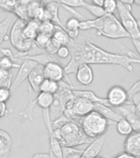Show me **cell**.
<instances>
[{
	"mask_svg": "<svg viewBox=\"0 0 140 158\" xmlns=\"http://www.w3.org/2000/svg\"><path fill=\"white\" fill-rule=\"evenodd\" d=\"M69 45H72L73 50L71 51L70 60L64 67L66 76L75 73L79 65L83 64L117 65L123 67L129 72L134 70V64H140V59L136 56L111 53L97 46L90 40H84L81 43H75L73 40Z\"/></svg>",
	"mask_w": 140,
	"mask_h": 158,
	"instance_id": "1",
	"label": "cell"
},
{
	"mask_svg": "<svg viewBox=\"0 0 140 158\" xmlns=\"http://www.w3.org/2000/svg\"><path fill=\"white\" fill-rule=\"evenodd\" d=\"M94 29L98 35L106 37L110 40H120L130 38V35L124 28L120 20L114 14L105 16L94 20L81 21L80 30L88 31Z\"/></svg>",
	"mask_w": 140,
	"mask_h": 158,
	"instance_id": "2",
	"label": "cell"
},
{
	"mask_svg": "<svg viewBox=\"0 0 140 158\" xmlns=\"http://www.w3.org/2000/svg\"><path fill=\"white\" fill-rule=\"evenodd\" d=\"M54 133L63 147L75 148L77 146L92 142L91 139L84 134L80 122L78 123L71 118H69L61 127L54 129Z\"/></svg>",
	"mask_w": 140,
	"mask_h": 158,
	"instance_id": "3",
	"label": "cell"
},
{
	"mask_svg": "<svg viewBox=\"0 0 140 158\" xmlns=\"http://www.w3.org/2000/svg\"><path fill=\"white\" fill-rule=\"evenodd\" d=\"M110 123L108 119L96 110L91 111L80 119V125L84 134L91 140L104 136Z\"/></svg>",
	"mask_w": 140,
	"mask_h": 158,
	"instance_id": "4",
	"label": "cell"
},
{
	"mask_svg": "<svg viewBox=\"0 0 140 158\" xmlns=\"http://www.w3.org/2000/svg\"><path fill=\"white\" fill-rule=\"evenodd\" d=\"M27 22L24 20L17 18L12 24L10 32V41L11 44L17 51L19 54H26L30 50L36 46L34 40L26 39L23 34L24 28L26 27Z\"/></svg>",
	"mask_w": 140,
	"mask_h": 158,
	"instance_id": "5",
	"label": "cell"
},
{
	"mask_svg": "<svg viewBox=\"0 0 140 158\" xmlns=\"http://www.w3.org/2000/svg\"><path fill=\"white\" fill-rule=\"evenodd\" d=\"M132 7L125 6L118 2V12L121 18V22L124 28L128 32L132 40H140V27L138 20L135 19L131 12Z\"/></svg>",
	"mask_w": 140,
	"mask_h": 158,
	"instance_id": "6",
	"label": "cell"
},
{
	"mask_svg": "<svg viewBox=\"0 0 140 158\" xmlns=\"http://www.w3.org/2000/svg\"><path fill=\"white\" fill-rule=\"evenodd\" d=\"M128 91H126L123 86L115 85L109 89L106 99L108 101L109 105L111 107H119L125 104L128 101H129Z\"/></svg>",
	"mask_w": 140,
	"mask_h": 158,
	"instance_id": "7",
	"label": "cell"
},
{
	"mask_svg": "<svg viewBox=\"0 0 140 158\" xmlns=\"http://www.w3.org/2000/svg\"><path fill=\"white\" fill-rule=\"evenodd\" d=\"M37 65H38V64H37L36 62L29 60V59H25L24 61L22 62V64H21L19 70L17 72V76H16L15 79L13 80V84H12V87L11 89V91H16L23 83V81L26 79L28 78L30 73H32V70Z\"/></svg>",
	"mask_w": 140,
	"mask_h": 158,
	"instance_id": "8",
	"label": "cell"
},
{
	"mask_svg": "<svg viewBox=\"0 0 140 158\" xmlns=\"http://www.w3.org/2000/svg\"><path fill=\"white\" fill-rule=\"evenodd\" d=\"M45 77L53 81H60L66 77L64 67L60 62H50L44 65Z\"/></svg>",
	"mask_w": 140,
	"mask_h": 158,
	"instance_id": "9",
	"label": "cell"
},
{
	"mask_svg": "<svg viewBox=\"0 0 140 158\" xmlns=\"http://www.w3.org/2000/svg\"><path fill=\"white\" fill-rule=\"evenodd\" d=\"M59 6H60V4L59 2H55V1H51V2H48V3L45 5V13L43 21H51L56 26H59V27H61L62 29L66 31L65 26L63 25V23L59 19Z\"/></svg>",
	"mask_w": 140,
	"mask_h": 158,
	"instance_id": "10",
	"label": "cell"
},
{
	"mask_svg": "<svg viewBox=\"0 0 140 158\" xmlns=\"http://www.w3.org/2000/svg\"><path fill=\"white\" fill-rule=\"evenodd\" d=\"M124 150L140 158V131H134L127 137L124 143Z\"/></svg>",
	"mask_w": 140,
	"mask_h": 158,
	"instance_id": "11",
	"label": "cell"
},
{
	"mask_svg": "<svg viewBox=\"0 0 140 158\" xmlns=\"http://www.w3.org/2000/svg\"><path fill=\"white\" fill-rule=\"evenodd\" d=\"M76 79L78 83L83 86H89L94 80L93 70L90 64H83L79 65L75 73Z\"/></svg>",
	"mask_w": 140,
	"mask_h": 158,
	"instance_id": "12",
	"label": "cell"
},
{
	"mask_svg": "<svg viewBox=\"0 0 140 158\" xmlns=\"http://www.w3.org/2000/svg\"><path fill=\"white\" fill-rule=\"evenodd\" d=\"M45 74H44V66L38 64L36 68L32 71L28 77V83L32 91L35 93H39L40 87L41 85L42 81L45 80Z\"/></svg>",
	"mask_w": 140,
	"mask_h": 158,
	"instance_id": "13",
	"label": "cell"
},
{
	"mask_svg": "<svg viewBox=\"0 0 140 158\" xmlns=\"http://www.w3.org/2000/svg\"><path fill=\"white\" fill-rule=\"evenodd\" d=\"M105 141H106L105 136H101L100 138L93 139L91 143H89L88 147L83 151V156L84 158L97 157L102 150Z\"/></svg>",
	"mask_w": 140,
	"mask_h": 158,
	"instance_id": "14",
	"label": "cell"
},
{
	"mask_svg": "<svg viewBox=\"0 0 140 158\" xmlns=\"http://www.w3.org/2000/svg\"><path fill=\"white\" fill-rule=\"evenodd\" d=\"M94 110L97 111L98 113L101 114V115L105 117L106 119H108L109 121L114 122L116 123L123 118V117L121 114H119L111 106H106L103 104H95Z\"/></svg>",
	"mask_w": 140,
	"mask_h": 158,
	"instance_id": "15",
	"label": "cell"
},
{
	"mask_svg": "<svg viewBox=\"0 0 140 158\" xmlns=\"http://www.w3.org/2000/svg\"><path fill=\"white\" fill-rule=\"evenodd\" d=\"M12 139L7 132L0 129V158H7L11 152Z\"/></svg>",
	"mask_w": 140,
	"mask_h": 158,
	"instance_id": "16",
	"label": "cell"
},
{
	"mask_svg": "<svg viewBox=\"0 0 140 158\" xmlns=\"http://www.w3.org/2000/svg\"><path fill=\"white\" fill-rule=\"evenodd\" d=\"M54 1L59 2L60 6L64 7L65 9L72 12L74 15V17H78L79 19H83V17L78 14L74 8V7H83L84 8V7L87 3L85 0H54Z\"/></svg>",
	"mask_w": 140,
	"mask_h": 158,
	"instance_id": "17",
	"label": "cell"
},
{
	"mask_svg": "<svg viewBox=\"0 0 140 158\" xmlns=\"http://www.w3.org/2000/svg\"><path fill=\"white\" fill-rule=\"evenodd\" d=\"M73 94L75 97H83V98H85L87 100H88L94 104L99 103V104H103V105H106V106H109L108 101L107 99L101 98L94 93L93 91H87V90H76V89H74L73 90Z\"/></svg>",
	"mask_w": 140,
	"mask_h": 158,
	"instance_id": "18",
	"label": "cell"
},
{
	"mask_svg": "<svg viewBox=\"0 0 140 158\" xmlns=\"http://www.w3.org/2000/svg\"><path fill=\"white\" fill-rule=\"evenodd\" d=\"M32 89L31 86L28 85V103L24 110L22 111L19 114V116L23 119H27V120H32L33 119V110H34L35 106H36V98H32Z\"/></svg>",
	"mask_w": 140,
	"mask_h": 158,
	"instance_id": "19",
	"label": "cell"
},
{
	"mask_svg": "<svg viewBox=\"0 0 140 158\" xmlns=\"http://www.w3.org/2000/svg\"><path fill=\"white\" fill-rule=\"evenodd\" d=\"M40 22L38 20L31 19L27 22L26 27L24 28V36L26 39L35 40L38 33L40 32Z\"/></svg>",
	"mask_w": 140,
	"mask_h": 158,
	"instance_id": "20",
	"label": "cell"
},
{
	"mask_svg": "<svg viewBox=\"0 0 140 158\" xmlns=\"http://www.w3.org/2000/svg\"><path fill=\"white\" fill-rule=\"evenodd\" d=\"M36 106L42 109V110H50L54 101V95L48 92H39L36 97Z\"/></svg>",
	"mask_w": 140,
	"mask_h": 158,
	"instance_id": "21",
	"label": "cell"
},
{
	"mask_svg": "<svg viewBox=\"0 0 140 158\" xmlns=\"http://www.w3.org/2000/svg\"><path fill=\"white\" fill-rule=\"evenodd\" d=\"M80 24L81 21L76 17H73L67 20L65 24L66 32L72 40L76 39L79 35V30H80Z\"/></svg>",
	"mask_w": 140,
	"mask_h": 158,
	"instance_id": "22",
	"label": "cell"
},
{
	"mask_svg": "<svg viewBox=\"0 0 140 158\" xmlns=\"http://www.w3.org/2000/svg\"><path fill=\"white\" fill-rule=\"evenodd\" d=\"M52 38L56 40L60 45H68L71 44L72 41L74 40H72L66 31H64V29H62L61 27H59V26H56L55 31L52 35Z\"/></svg>",
	"mask_w": 140,
	"mask_h": 158,
	"instance_id": "23",
	"label": "cell"
},
{
	"mask_svg": "<svg viewBox=\"0 0 140 158\" xmlns=\"http://www.w3.org/2000/svg\"><path fill=\"white\" fill-rule=\"evenodd\" d=\"M59 88H60L59 82L45 78V80L42 81L41 85H40V92L42 91V92H48V93L55 95L59 91Z\"/></svg>",
	"mask_w": 140,
	"mask_h": 158,
	"instance_id": "24",
	"label": "cell"
},
{
	"mask_svg": "<svg viewBox=\"0 0 140 158\" xmlns=\"http://www.w3.org/2000/svg\"><path fill=\"white\" fill-rule=\"evenodd\" d=\"M116 130L121 135L127 136V137L134 132L130 123L125 118L116 123Z\"/></svg>",
	"mask_w": 140,
	"mask_h": 158,
	"instance_id": "25",
	"label": "cell"
},
{
	"mask_svg": "<svg viewBox=\"0 0 140 158\" xmlns=\"http://www.w3.org/2000/svg\"><path fill=\"white\" fill-rule=\"evenodd\" d=\"M12 25V18L11 17H6L3 21L0 22V49L1 44L3 41H6L8 40L7 38V32Z\"/></svg>",
	"mask_w": 140,
	"mask_h": 158,
	"instance_id": "26",
	"label": "cell"
},
{
	"mask_svg": "<svg viewBox=\"0 0 140 158\" xmlns=\"http://www.w3.org/2000/svg\"><path fill=\"white\" fill-rule=\"evenodd\" d=\"M15 59L8 58V57L2 56L0 58V68L10 71L12 69H19L21 64H17L14 61Z\"/></svg>",
	"mask_w": 140,
	"mask_h": 158,
	"instance_id": "27",
	"label": "cell"
},
{
	"mask_svg": "<svg viewBox=\"0 0 140 158\" xmlns=\"http://www.w3.org/2000/svg\"><path fill=\"white\" fill-rule=\"evenodd\" d=\"M64 158H84L83 156V150H78L75 148L63 147Z\"/></svg>",
	"mask_w": 140,
	"mask_h": 158,
	"instance_id": "28",
	"label": "cell"
},
{
	"mask_svg": "<svg viewBox=\"0 0 140 158\" xmlns=\"http://www.w3.org/2000/svg\"><path fill=\"white\" fill-rule=\"evenodd\" d=\"M85 9H87L92 16L96 17V18H99L105 16L106 14V12H105V10L102 7H98L96 5H93L92 3H87L86 6L84 7Z\"/></svg>",
	"mask_w": 140,
	"mask_h": 158,
	"instance_id": "29",
	"label": "cell"
},
{
	"mask_svg": "<svg viewBox=\"0 0 140 158\" xmlns=\"http://www.w3.org/2000/svg\"><path fill=\"white\" fill-rule=\"evenodd\" d=\"M18 3L19 0H0V8L5 12L13 13Z\"/></svg>",
	"mask_w": 140,
	"mask_h": 158,
	"instance_id": "30",
	"label": "cell"
},
{
	"mask_svg": "<svg viewBox=\"0 0 140 158\" xmlns=\"http://www.w3.org/2000/svg\"><path fill=\"white\" fill-rule=\"evenodd\" d=\"M52 35L48 34H45V33H41V32H39L38 35H36V37L35 38V43L36 44V46L40 49H42L45 50V47L46 46L47 43L49 42V40H50Z\"/></svg>",
	"mask_w": 140,
	"mask_h": 158,
	"instance_id": "31",
	"label": "cell"
},
{
	"mask_svg": "<svg viewBox=\"0 0 140 158\" xmlns=\"http://www.w3.org/2000/svg\"><path fill=\"white\" fill-rule=\"evenodd\" d=\"M55 28H56V25L51 21H42L40 22V32L52 35L55 31Z\"/></svg>",
	"mask_w": 140,
	"mask_h": 158,
	"instance_id": "32",
	"label": "cell"
},
{
	"mask_svg": "<svg viewBox=\"0 0 140 158\" xmlns=\"http://www.w3.org/2000/svg\"><path fill=\"white\" fill-rule=\"evenodd\" d=\"M106 14H115L118 10V1L117 0H105L103 7Z\"/></svg>",
	"mask_w": 140,
	"mask_h": 158,
	"instance_id": "33",
	"label": "cell"
},
{
	"mask_svg": "<svg viewBox=\"0 0 140 158\" xmlns=\"http://www.w3.org/2000/svg\"><path fill=\"white\" fill-rule=\"evenodd\" d=\"M60 46H61V45H60L55 40L53 39L51 36V38H50V40H49V42L47 43L46 46L45 47V51L46 52V53H48V54L54 55V54H56L57 51H58V49H59V47Z\"/></svg>",
	"mask_w": 140,
	"mask_h": 158,
	"instance_id": "34",
	"label": "cell"
},
{
	"mask_svg": "<svg viewBox=\"0 0 140 158\" xmlns=\"http://www.w3.org/2000/svg\"><path fill=\"white\" fill-rule=\"evenodd\" d=\"M125 118L130 123L134 128V131H136V132L140 131V115H138L137 112L131 114Z\"/></svg>",
	"mask_w": 140,
	"mask_h": 158,
	"instance_id": "35",
	"label": "cell"
},
{
	"mask_svg": "<svg viewBox=\"0 0 140 158\" xmlns=\"http://www.w3.org/2000/svg\"><path fill=\"white\" fill-rule=\"evenodd\" d=\"M56 56L58 57V59H67L68 57L71 56V50L68 45H62L59 47V49H58V51L56 53Z\"/></svg>",
	"mask_w": 140,
	"mask_h": 158,
	"instance_id": "36",
	"label": "cell"
},
{
	"mask_svg": "<svg viewBox=\"0 0 140 158\" xmlns=\"http://www.w3.org/2000/svg\"><path fill=\"white\" fill-rule=\"evenodd\" d=\"M12 84H13V80H12V73H10L4 79H2V81H0V87L1 88H7V89H12Z\"/></svg>",
	"mask_w": 140,
	"mask_h": 158,
	"instance_id": "37",
	"label": "cell"
},
{
	"mask_svg": "<svg viewBox=\"0 0 140 158\" xmlns=\"http://www.w3.org/2000/svg\"><path fill=\"white\" fill-rule=\"evenodd\" d=\"M11 92H12V91L10 89L1 88L0 87V102L6 103L11 97Z\"/></svg>",
	"mask_w": 140,
	"mask_h": 158,
	"instance_id": "38",
	"label": "cell"
},
{
	"mask_svg": "<svg viewBox=\"0 0 140 158\" xmlns=\"http://www.w3.org/2000/svg\"><path fill=\"white\" fill-rule=\"evenodd\" d=\"M131 101L134 103V105L135 106L137 114L138 115H140V91L134 94L133 96H131Z\"/></svg>",
	"mask_w": 140,
	"mask_h": 158,
	"instance_id": "39",
	"label": "cell"
},
{
	"mask_svg": "<svg viewBox=\"0 0 140 158\" xmlns=\"http://www.w3.org/2000/svg\"><path fill=\"white\" fill-rule=\"evenodd\" d=\"M140 91V79L138 81H137L135 83L132 85L130 88L128 90V93H129V96H132L134 94L137 93V92H139Z\"/></svg>",
	"mask_w": 140,
	"mask_h": 158,
	"instance_id": "40",
	"label": "cell"
},
{
	"mask_svg": "<svg viewBox=\"0 0 140 158\" xmlns=\"http://www.w3.org/2000/svg\"><path fill=\"white\" fill-rule=\"evenodd\" d=\"M0 53L2 54V56H6L8 57V58H11V59H15L14 54L12 53V51L10 49H7V48H1L0 49Z\"/></svg>",
	"mask_w": 140,
	"mask_h": 158,
	"instance_id": "41",
	"label": "cell"
},
{
	"mask_svg": "<svg viewBox=\"0 0 140 158\" xmlns=\"http://www.w3.org/2000/svg\"><path fill=\"white\" fill-rule=\"evenodd\" d=\"M9 112L7 107V105L4 102H0V115L1 117H4Z\"/></svg>",
	"mask_w": 140,
	"mask_h": 158,
	"instance_id": "42",
	"label": "cell"
},
{
	"mask_svg": "<svg viewBox=\"0 0 140 158\" xmlns=\"http://www.w3.org/2000/svg\"><path fill=\"white\" fill-rule=\"evenodd\" d=\"M114 158H137L136 156H134V155L130 154V153H128L125 152L123 153H121V154H119L116 156V157Z\"/></svg>",
	"mask_w": 140,
	"mask_h": 158,
	"instance_id": "43",
	"label": "cell"
},
{
	"mask_svg": "<svg viewBox=\"0 0 140 158\" xmlns=\"http://www.w3.org/2000/svg\"><path fill=\"white\" fill-rule=\"evenodd\" d=\"M31 158H50V154L49 153H36L32 156Z\"/></svg>",
	"mask_w": 140,
	"mask_h": 158,
	"instance_id": "44",
	"label": "cell"
},
{
	"mask_svg": "<svg viewBox=\"0 0 140 158\" xmlns=\"http://www.w3.org/2000/svg\"><path fill=\"white\" fill-rule=\"evenodd\" d=\"M119 2H121L125 6H129V7H132V5L135 2L136 0H117Z\"/></svg>",
	"mask_w": 140,
	"mask_h": 158,
	"instance_id": "45",
	"label": "cell"
},
{
	"mask_svg": "<svg viewBox=\"0 0 140 158\" xmlns=\"http://www.w3.org/2000/svg\"><path fill=\"white\" fill-rule=\"evenodd\" d=\"M10 73V71H7L5 69L0 68V81H2V79H4Z\"/></svg>",
	"mask_w": 140,
	"mask_h": 158,
	"instance_id": "46",
	"label": "cell"
},
{
	"mask_svg": "<svg viewBox=\"0 0 140 158\" xmlns=\"http://www.w3.org/2000/svg\"><path fill=\"white\" fill-rule=\"evenodd\" d=\"M132 41H133V44L134 45V48H135V49L140 55V40H132Z\"/></svg>",
	"mask_w": 140,
	"mask_h": 158,
	"instance_id": "47",
	"label": "cell"
},
{
	"mask_svg": "<svg viewBox=\"0 0 140 158\" xmlns=\"http://www.w3.org/2000/svg\"><path fill=\"white\" fill-rule=\"evenodd\" d=\"M105 0H91V3L98 7H103Z\"/></svg>",
	"mask_w": 140,
	"mask_h": 158,
	"instance_id": "48",
	"label": "cell"
},
{
	"mask_svg": "<svg viewBox=\"0 0 140 158\" xmlns=\"http://www.w3.org/2000/svg\"><path fill=\"white\" fill-rule=\"evenodd\" d=\"M49 154H50V158H57L56 156H55L54 155V153L52 152L50 150H49Z\"/></svg>",
	"mask_w": 140,
	"mask_h": 158,
	"instance_id": "49",
	"label": "cell"
},
{
	"mask_svg": "<svg viewBox=\"0 0 140 158\" xmlns=\"http://www.w3.org/2000/svg\"><path fill=\"white\" fill-rule=\"evenodd\" d=\"M135 2L137 3V4H139L140 5V0H136Z\"/></svg>",
	"mask_w": 140,
	"mask_h": 158,
	"instance_id": "50",
	"label": "cell"
},
{
	"mask_svg": "<svg viewBox=\"0 0 140 158\" xmlns=\"http://www.w3.org/2000/svg\"><path fill=\"white\" fill-rule=\"evenodd\" d=\"M138 25H139V27H140V20H138Z\"/></svg>",
	"mask_w": 140,
	"mask_h": 158,
	"instance_id": "51",
	"label": "cell"
},
{
	"mask_svg": "<svg viewBox=\"0 0 140 158\" xmlns=\"http://www.w3.org/2000/svg\"><path fill=\"white\" fill-rule=\"evenodd\" d=\"M96 158H103V157H101V156H97V157H96Z\"/></svg>",
	"mask_w": 140,
	"mask_h": 158,
	"instance_id": "52",
	"label": "cell"
},
{
	"mask_svg": "<svg viewBox=\"0 0 140 158\" xmlns=\"http://www.w3.org/2000/svg\"><path fill=\"white\" fill-rule=\"evenodd\" d=\"M2 118V117H1V115H0V118Z\"/></svg>",
	"mask_w": 140,
	"mask_h": 158,
	"instance_id": "53",
	"label": "cell"
}]
</instances>
